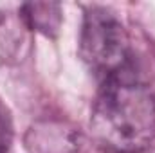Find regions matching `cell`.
<instances>
[{"label":"cell","instance_id":"2","mask_svg":"<svg viewBox=\"0 0 155 153\" xmlns=\"http://www.w3.org/2000/svg\"><path fill=\"white\" fill-rule=\"evenodd\" d=\"M79 54L101 81L130 70V40L124 25L114 13L105 7L87 9L79 38Z\"/></svg>","mask_w":155,"mask_h":153},{"label":"cell","instance_id":"5","mask_svg":"<svg viewBox=\"0 0 155 153\" xmlns=\"http://www.w3.org/2000/svg\"><path fill=\"white\" fill-rule=\"evenodd\" d=\"M13 142V122L9 110L0 101V153H7Z\"/></svg>","mask_w":155,"mask_h":153},{"label":"cell","instance_id":"4","mask_svg":"<svg viewBox=\"0 0 155 153\" xmlns=\"http://www.w3.org/2000/svg\"><path fill=\"white\" fill-rule=\"evenodd\" d=\"M25 24L45 36H56L61 25V9L54 2H29L22 5Z\"/></svg>","mask_w":155,"mask_h":153},{"label":"cell","instance_id":"3","mask_svg":"<svg viewBox=\"0 0 155 153\" xmlns=\"http://www.w3.org/2000/svg\"><path fill=\"white\" fill-rule=\"evenodd\" d=\"M24 142L29 153H78L79 132L65 121L41 119L29 126Z\"/></svg>","mask_w":155,"mask_h":153},{"label":"cell","instance_id":"1","mask_svg":"<svg viewBox=\"0 0 155 153\" xmlns=\"http://www.w3.org/2000/svg\"><path fill=\"white\" fill-rule=\"evenodd\" d=\"M94 141L112 153H143L155 142V97L134 72L107 77L90 112Z\"/></svg>","mask_w":155,"mask_h":153}]
</instances>
